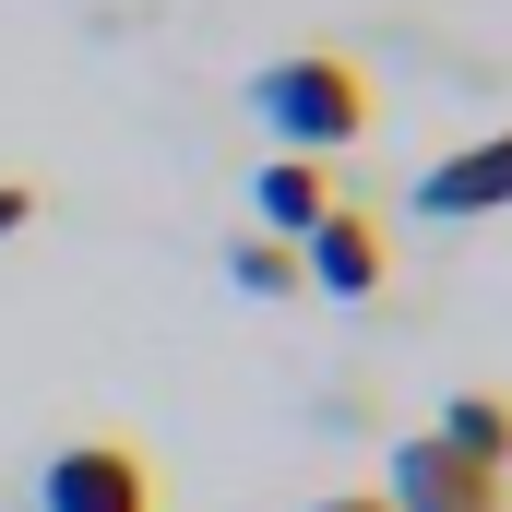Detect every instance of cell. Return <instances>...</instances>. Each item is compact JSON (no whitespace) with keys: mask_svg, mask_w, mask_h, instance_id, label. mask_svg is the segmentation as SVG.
Returning a JSON list of instances; mask_svg holds the SVG:
<instances>
[{"mask_svg":"<svg viewBox=\"0 0 512 512\" xmlns=\"http://www.w3.org/2000/svg\"><path fill=\"white\" fill-rule=\"evenodd\" d=\"M251 108H262V131L286 143V155H334V143H358L370 131V72L346 60V48H286V60H262L251 72Z\"/></svg>","mask_w":512,"mask_h":512,"instance_id":"cell-1","label":"cell"},{"mask_svg":"<svg viewBox=\"0 0 512 512\" xmlns=\"http://www.w3.org/2000/svg\"><path fill=\"white\" fill-rule=\"evenodd\" d=\"M36 512H155V465L131 441H60L36 477Z\"/></svg>","mask_w":512,"mask_h":512,"instance_id":"cell-2","label":"cell"},{"mask_svg":"<svg viewBox=\"0 0 512 512\" xmlns=\"http://www.w3.org/2000/svg\"><path fill=\"white\" fill-rule=\"evenodd\" d=\"M393 512H512V477L501 465H465V453H441L429 429H405L393 441Z\"/></svg>","mask_w":512,"mask_h":512,"instance_id":"cell-3","label":"cell"},{"mask_svg":"<svg viewBox=\"0 0 512 512\" xmlns=\"http://www.w3.org/2000/svg\"><path fill=\"white\" fill-rule=\"evenodd\" d=\"M382 262H393L382 215H370V203H334V215L298 239V286H322V298H370V286H382Z\"/></svg>","mask_w":512,"mask_h":512,"instance_id":"cell-4","label":"cell"},{"mask_svg":"<svg viewBox=\"0 0 512 512\" xmlns=\"http://www.w3.org/2000/svg\"><path fill=\"white\" fill-rule=\"evenodd\" d=\"M501 203H512V131H489V143H453L441 167H417V215H441V227L501 215Z\"/></svg>","mask_w":512,"mask_h":512,"instance_id":"cell-5","label":"cell"},{"mask_svg":"<svg viewBox=\"0 0 512 512\" xmlns=\"http://www.w3.org/2000/svg\"><path fill=\"white\" fill-rule=\"evenodd\" d=\"M334 203H346V191H334V167H322V155H274V167L251 179V215H262V239H274V251H298Z\"/></svg>","mask_w":512,"mask_h":512,"instance_id":"cell-6","label":"cell"},{"mask_svg":"<svg viewBox=\"0 0 512 512\" xmlns=\"http://www.w3.org/2000/svg\"><path fill=\"white\" fill-rule=\"evenodd\" d=\"M429 441L465 453V465H501V477H512V393H489V382L441 393V429H429Z\"/></svg>","mask_w":512,"mask_h":512,"instance_id":"cell-7","label":"cell"},{"mask_svg":"<svg viewBox=\"0 0 512 512\" xmlns=\"http://www.w3.org/2000/svg\"><path fill=\"white\" fill-rule=\"evenodd\" d=\"M227 274H239L251 298H286V286H298V251H274V239H239V251H227Z\"/></svg>","mask_w":512,"mask_h":512,"instance_id":"cell-8","label":"cell"},{"mask_svg":"<svg viewBox=\"0 0 512 512\" xmlns=\"http://www.w3.org/2000/svg\"><path fill=\"white\" fill-rule=\"evenodd\" d=\"M24 227H36V191H24V179H0V239H24Z\"/></svg>","mask_w":512,"mask_h":512,"instance_id":"cell-9","label":"cell"},{"mask_svg":"<svg viewBox=\"0 0 512 512\" xmlns=\"http://www.w3.org/2000/svg\"><path fill=\"white\" fill-rule=\"evenodd\" d=\"M310 512H393L382 489H334V501H310Z\"/></svg>","mask_w":512,"mask_h":512,"instance_id":"cell-10","label":"cell"}]
</instances>
